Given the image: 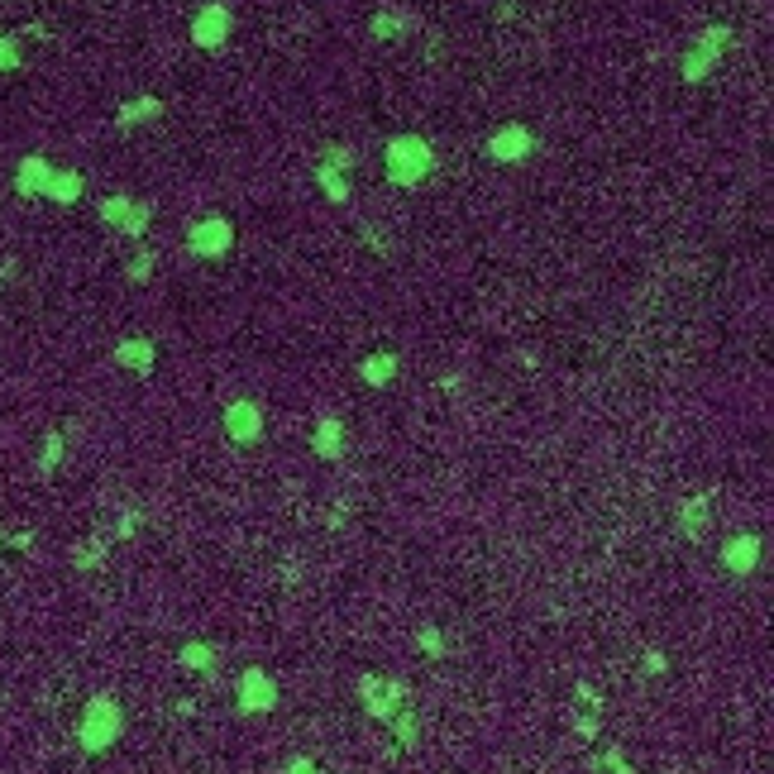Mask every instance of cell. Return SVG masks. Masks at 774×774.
I'll use <instances>...</instances> for the list:
<instances>
[{"label": "cell", "instance_id": "1", "mask_svg": "<svg viewBox=\"0 0 774 774\" xmlns=\"http://www.w3.org/2000/svg\"><path fill=\"white\" fill-rule=\"evenodd\" d=\"M383 172L392 187H416V182H426L435 172V149L421 134H397V139H387L383 149Z\"/></svg>", "mask_w": 774, "mask_h": 774}, {"label": "cell", "instance_id": "23", "mask_svg": "<svg viewBox=\"0 0 774 774\" xmlns=\"http://www.w3.org/2000/svg\"><path fill=\"white\" fill-rule=\"evenodd\" d=\"M316 182H321V192L335 201V206H344L349 201V182H344L340 168H330V163H316Z\"/></svg>", "mask_w": 774, "mask_h": 774}, {"label": "cell", "instance_id": "7", "mask_svg": "<svg viewBox=\"0 0 774 774\" xmlns=\"http://www.w3.org/2000/svg\"><path fill=\"white\" fill-rule=\"evenodd\" d=\"M235 708L244 717H263V712L278 708V684H273V674L268 669H244L235 684Z\"/></svg>", "mask_w": 774, "mask_h": 774}, {"label": "cell", "instance_id": "30", "mask_svg": "<svg viewBox=\"0 0 774 774\" xmlns=\"http://www.w3.org/2000/svg\"><path fill=\"white\" fill-rule=\"evenodd\" d=\"M598 770H602V774H631V765H626V755H622V746H612V751H602V760H598Z\"/></svg>", "mask_w": 774, "mask_h": 774}, {"label": "cell", "instance_id": "35", "mask_svg": "<svg viewBox=\"0 0 774 774\" xmlns=\"http://www.w3.org/2000/svg\"><path fill=\"white\" fill-rule=\"evenodd\" d=\"M5 536H10V531H5V526H0V545H5Z\"/></svg>", "mask_w": 774, "mask_h": 774}, {"label": "cell", "instance_id": "32", "mask_svg": "<svg viewBox=\"0 0 774 774\" xmlns=\"http://www.w3.org/2000/svg\"><path fill=\"white\" fill-rule=\"evenodd\" d=\"M579 693V708H588V712H602V693H593V684H579L574 688Z\"/></svg>", "mask_w": 774, "mask_h": 774}, {"label": "cell", "instance_id": "17", "mask_svg": "<svg viewBox=\"0 0 774 774\" xmlns=\"http://www.w3.org/2000/svg\"><path fill=\"white\" fill-rule=\"evenodd\" d=\"M153 344L149 340H120L115 344V364L129 368V373H153Z\"/></svg>", "mask_w": 774, "mask_h": 774}, {"label": "cell", "instance_id": "25", "mask_svg": "<svg viewBox=\"0 0 774 774\" xmlns=\"http://www.w3.org/2000/svg\"><path fill=\"white\" fill-rule=\"evenodd\" d=\"M416 645H421L426 660H445V655H450V641H445L440 626H421V631H416Z\"/></svg>", "mask_w": 774, "mask_h": 774}, {"label": "cell", "instance_id": "16", "mask_svg": "<svg viewBox=\"0 0 774 774\" xmlns=\"http://www.w3.org/2000/svg\"><path fill=\"white\" fill-rule=\"evenodd\" d=\"M416 29V20H411L407 10H378L373 20H368V34L378 43H387V39H402V34H411Z\"/></svg>", "mask_w": 774, "mask_h": 774}, {"label": "cell", "instance_id": "24", "mask_svg": "<svg viewBox=\"0 0 774 774\" xmlns=\"http://www.w3.org/2000/svg\"><path fill=\"white\" fill-rule=\"evenodd\" d=\"M106 555H110V540L91 536L86 545H77V550H72V564H77V569H101V564H106Z\"/></svg>", "mask_w": 774, "mask_h": 774}, {"label": "cell", "instance_id": "18", "mask_svg": "<svg viewBox=\"0 0 774 774\" xmlns=\"http://www.w3.org/2000/svg\"><path fill=\"white\" fill-rule=\"evenodd\" d=\"M177 665L196 669V674H215V669H220V650H215L211 641H187L177 650Z\"/></svg>", "mask_w": 774, "mask_h": 774}, {"label": "cell", "instance_id": "27", "mask_svg": "<svg viewBox=\"0 0 774 774\" xmlns=\"http://www.w3.org/2000/svg\"><path fill=\"white\" fill-rule=\"evenodd\" d=\"M125 278L129 282H149L153 278V249H139V254L125 263Z\"/></svg>", "mask_w": 774, "mask_h": 774}, {"label": "cell", "instance_id": "12", "mask_svg": "<svg viewBox=\"0 0 774 774\" xmlns=\"http://www.w3.org/2000/svg\"><path fill=\"white\" fill-rule=\"evenodd\" d=\"M48 177H53V163H48L43 153H29V158H20V168H15V192L20 196H43Z\"/></svg>", "mask_w": 774, "mask_h": 774}, {"label": "cell", "instance_id": "28", "mask_svg": "<svg viewBox=\"0 0 774 774\" xmlns=\"http://www.w3.org/2000/svg\"><path fill=\"white\" fill-rule=\"evenodd\" d=\"M20 39H15V34H0V72H15V67H20Z\"/></svg>", "mask_w": 774, "mask_h": 774}, {"label": "cell", "instance_id": "6", "mask_svg": "<svg viewBox=\"0 0 774 774\" xmlns=\"http://www.w3.org/2000/svg\"><path fill=\"white\" fill-rule=\"evenodd\" d=\"M230 29H235V15H230V5H220V0H206V5L192 15V43L201 53L225 48V43H230Z\"/></svg>", "mask_w": 774, "mask_h": 774}, {"label": "cell", "instance_id": "14", "mask_svg": "<svg viewBox=\"0 0 774 774\" xmlns=\"http://www.w3.org/2000/svg\"><path fill=\"white\" fill-rule=\"evenodd\" d=\"M311 450H316V459L335 464V459L344 454V421H335V416H321V421H316V435H311Z\"/></svg>", "mask_w": 774, "mask_h": 774}, {"label": "cell", "instance_id": "19", "mask_svg": "<svg viewBox=\"0 0 774 774\" xmlns=\"http://www.w3.org/2000/svg\"><path fill=\"white\" fill-rule=\"evenodd\" d=\"M163 115V101L158 96H139V101H125V106L115 110V125L120 129H134V125H149Z\"/></svg>", "mask_w": 774, "mask_h": 774}, {"label": "cell", "instance_id": "8", "mask_svg": "<svg viewBox=\"0 0 774 774\" xmlns=\"http://www.w3.org/2000/svg\"><path fill=\"white\" fill-rule=\"evenodd\" d=\"M230 244H235V225H230L225 215H206V220H196L192 230H187V249H192L196 258L230 254Z\"/></svg>", "mask_w": 774, "mask_h": 774}, {"label": "cell", "instance_id": "21", "mask_svg": "<svg viewBox=\"0 0 774 774\" xmlns=\"http://www.w3.org/2000/svg\"><path fill=\"white\" fill-rule=\"evenodd\" d=\"M397 368H402L397 354H368L364 364H359V378H364L368 387H387L392 378H397Z\"/></svg>", "mask_w": 774, "mask_h": 774}, {"label": "cell", "instance_id": "2", "mask_svg": "<svg viewBox=\"0 0 774 774\" xmlns=\"http://www.w3.org/2000/svg\"><path fill=\"white\" fill-rule=\"evenodd\" d=\"M120 731H125V712H120V703H115L110 693H96V698H86L82 722H77V746H82L86 755L110 751V746L120 741Z\"/></svg>", "mask_w": 774, "mask_h": 774}, {"label": "cell", "instance_id": "29", "mask_svg": "<svg viewBox=\"0 0 774 774\" xmlns=\"http://www.w3.org/2000/svg\"><path fill=\"white\" fill-rule=\"evenodd\" d=\"M321 163H330V168H340V172H349L359 158H354V149H344V144H335V149H325L321 153Z\"/></svg>", "mask_w": 774, "mask_h": 774}, {"label": "cell", "instance_id": "3", "mask_svg": "<svg viewBox=\"0 0 774 774\" xmlns=\"http://www.w3.org/2000/svg\"><path fill=\"white\" fill-rule=\"evenodd\" d=\"M727 43H731V24H712V29H703V34L693 39V48L679 58V77H684V82H703V77H712V67L722 63Z\"/></svg>", "mask_w": 774, "mask_h": 774}, {"label": "cell", "instance_id": "31", "mask_svg": "<svg viewBox=\"0 0 774 774\" xmlns=\"http://www.w3.org/2000/svg\"><path fill=\"white\" fill-rule=\"evenodd\" d=\"M574 731H579L583 741H593V736H598V712L579 708V712H574Z\"/></svg>", "mask_w": 774, "mask_h": 774}, {"label": "cell", "instance_id": "34", "mask_svg": "<svg viewBox=\"0 0 774 774\" xmlns=\"http://www.w3.org/2000/svg\"><path fill=\"white\" fill-rule=\"evenodd\" d=\"M645 674H665V655L660 650H645Z\"/></svg>", "mask_w": 774, "mask_h": 774}, {"label": "cell", "instance_id": "26", "mask_svg": "<svg viewBox=\"0 0 774 774\" xmlns=\"http://www.w3.org/2000/svg\"><path fill=\"white\" fill-rule=\"evenodd\" d=\"M139 531H144V512H139V507H125L120 521H115V540H134Z\"/></svg>", "mask_w": 774, "mask_h": 774}, {"label": "cell", "instance_id": "22", "mask_svg": "<svg viewBox=\"0 0 774 774\" xmlns=\"http://www.w3.org/2000/svg\"><path fill=\"white\" fill-rule=\"evenodd\" d=\"M63 450H67L63 430H48V435H43V445H39V478H53V473H58Z\"/></svg>", "mask_w": 774, "mask_h": 774}, {"label": "cell", "instance_id": "5", "mask_svg": "<svg viewBox=\"0 0 774 774\" xmlns=\"http://www.w3.org/2000/svg\"><path fill=\"white\" fill-rule=\"evenodd\" d=\"M101 220H106L110 230H120V235L139 239L149 235V220H153V201H139V196H106L101 201Z\"/></svg>", "mask_w": 774, "mask_h": 774}, {"label": "cell", "instance_id": "15", "mask_svg": "<svg viewBox=\"0 0 774 774\" xmlns=\"http://www.w3.org/2000/svg\"><path fill=\"white\" fill-rule=\"evenodd\" d=\"M82 192H86L82 172H72V168H53L48 187H43V196H48V201H58V206H77V201H82Z\"/></svg>", "mask_w": 774, "mask_h": 774}, {"label": "cell", "instance_id": "10", "mask_svg": "<svg viewBox=\"0 0 774 774\" xmlns=\"http://www.w3.org/2000/svg\"><path fill=\"white\" fill-rule=\"evenodd\" d=\"M760 555H765V540L741 531V536H731L727 545H722V569L736 574V579H751L755 569H760Z\"/></svg>", "mask_w": 774, "mask_h": 774}, {"label": "cell", "instance_id": "4", "mask_svg": "<svg viewBox=\"0 0 774 774\" xmlns=\"http://www.w3.org/2000/svg\"><path fill=\"white\" fill-rule=\"evenodd\" d=\"M359 703H364L368 717H378V722H387L397 708H407L411 703V688L402 684V679H383V674H364L359 679Z\"/></svg>", "mask_w": 774, "mask_h": 774}, {"label": "cell", "instance_id": "13", "mask_svg": "<svg viewBox=\"0 0 774 774\" xmlns=\"http://www.w3.org/2000/svg\"><path fill=\"white\" fill-rule=\"evenodd\" d=\"M712 526V497H688L679 507V536L684 540H703Z\"/></svg>", "mask_w": 774, "mask_h": 774}, {"label": "cell", "instance_id": "33", "mask_svg": "<svg viewBox=\"0 0 774 774\" xmlns=\"http://www.w3.org/2000/svg\"><path fill=\"white\" fill-rule=\"evenodd\" d=\"M282 774H321V770H316V760H306V755H292V760L282 765Z\"/></svg>", "mask_w": 774, "mask_h": 774}, {"label": "cell", "instance_id": "9", "mask_svg": "<svg viewBox=\"0 0 774 774\" xmlns=\"http://www.w3.org/2000/svg\"><path fill=\"white\" fill-rule=\"evenodd\" d=\"M531 153H536V134L526 125H516V120L512 125H497L493 139H488V158L493 163H526Z\"/></svg>", "mask_w": 774, "mask_h": 774}, {"label": "cell", "instance_id": "20", "mask_svg": "<svg viewBox=\"0 0 774 774\" xmlns=\"http://www.w3.org/2000/svg\"><path fill=\"white\" fill-rule=\"evenodd\" d=\"M387 727H392V736H397V746L402 751H416L421 746V717H416V708H397L392 717H387Z\"/></svg>", "mask_w": 774, "mask_h": 774}, {"label": "cell", "instance_id": "11", "mask_svg": "<svg viewBox=\"0 0 774 774\" xmlns=\"http://www.w3.org/2000/svg\"><path fill=\"white\" fill-rule=\"evenodd\" d=\"M225 435L235 440V445H258L263 440V411L249 402V397H239L225 407Z\"/></svg>", "mask_w": 774, "mask_h": 774}]
</instances>
